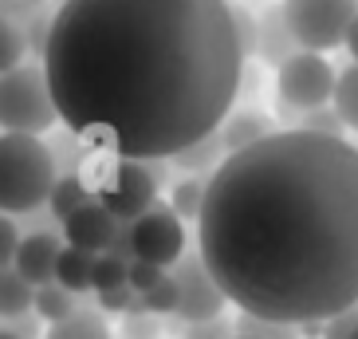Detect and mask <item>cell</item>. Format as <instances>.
<instances>
[{"label": "cell", "instance_id": "6da1fadb", "mask_svg": "<svg viewBox=\"0 0 358 339\" xmlns=\"http://www.w3.org/2000/svg\"><path fill=\"white\" fill-rule=\"evenodd\" d=\"M40 64L71 134L150 162L221 130L244 52L229 0H59Z\"/></svg>", "mask_w": 358, "mask_h": 339}, {"label": "cell", "instance_id": "7a4b0ae2", "mask_svg": "<svg viewBox=\"0 0 358 339\" xmlns=\"http://www.w3.org/2000/svg\"><path fill=\"white\" fill-rule=\"evenodd\" d=\"M197 253L229 304L280 324L358 304V146L275 130L205 181Z\"/></svg>", "mask_w": 358, "mask_h": 339}, {"label": "cell", "instance_id": "3957f363", "mask_svg": "<svg viewBox=\"0 0 358 339\" xmlns=\"http://www.w3.org/2000/svg\"><path fill=\"white\" fill-rule=\"evenodd\" d=\"M59 178L48 142L36 134H0V213H36Z\"/></svg>", "mask_w": 358, "mask_h": 339}, {"label": "cell", "instance_id": "277c9868", "mask_svg": "<svg viewBox=\"0 0 358 339\" xmlns=\"http://www.w3.org/2000/svg\"><path fill=\"white\" fill-rule=\"evenodd\" d=\"M59 123L43 64H20L0 75V130L4 134H48Z\"/></svg>", "mask_w": 358, "mask_h": 339}, {"label": "cell", "instance_id": "5b68a950", "mask_svg": "<svg viewBox=\"0 0 358 339\" xmlns=\"http://www.w3.org/2000/svg\"><path fill=\"white\" fill-rule=\"evenodd\" d=\"M162 181L154 178L150 162L134 158H106L99 166V186L95 198L115 213L118 221H138L150 205H158Z\"/></svg>", "mask_w": 358, "mask_h": 339}, {"label": "cell", "instance_id": "8992f818", "mask_svg": "<svg viewBox=\"0 0 358 339\" xmlns=\"http://www.w3.org/2000/svg\"><path fill=\"white\" fill-rule=\"evenodd\" d=\"M287 28L303 52H331L347 43V32L358 16V0H284Z\"/></svg>", "mask_w": 358, "mask_h": 339}, {"label": "cell", "instance_id": "52a82bcc", "mask_svg": "<svg viewBox=\"0 0 358 339\" xmlns=\"http://www.w3.org/2000/svg\"><path fill=\"white\" fill-rule=\"evenodd\" d=\"M338 75L319 52H295L284 67H275V99L295 106L299 115L331 106Z\"/></svg>", "mask_w": 358, "mask_h": 339}, {"label": "cell", "instance_id": "ba28073f", "mask_svg": "<svg viewBox=\"0 0 358 339\" xmlns=\"http://www.w3.org/2000/svg\"><path fill=\"white\" fill-rule=\"evenodd\" d=\"M130 244H134V261L173 268L185 256V221L169 209V202L150 205L138 221H130Z\"/></svg>", "mask_w": 358, "mask_h": 339}, {"label": "cell", "instance_id": "9c48e42d", "mask_svg": "<svg viewBox=\"0 0 358 339\" xmlns=\"http://www.w3.org/2000/svg\"><path fill=\"white\" fill-rule=\"evenodd\" d=\"M173 280H178V319L181 324H201V319H217L229 304V296L221 292V284L213 280V272L205 268L201 253H189L181 256L173 265Z\"/></svg>", "mask_w": 358, "mask_h": 339}, {"label": "cell", "instance_id": "30bf717a", "mask_svg": "<svg viewBox=\"0 0 358 339\" xmlns=\"http://www.w3.org/2000/svg\"><path fill=\"white\" fill-rule=\"evenodd\" d=\"M118 225L122 221H118L115 213L106 209L99 198H91L83 209H75L64 221V241L75 244V249H87V253H106L118 233Z\"/></svg>", "mask_w": 358, "mask_h": 339}, {"label": "cell", "instance_id": "8fae6325", "mask_svg": "<svg viewBox=\"0 0 358 339\" xmlns=\"http://www.w3.org/2000/svg\"><path fill=\"white\" fill-rule=\"evenodd\" d=\"M59 253H64V241L55 233H28V237H20V249H16L12 268H16L32 288H43V284L55 280Z\"/></svg>", "mask_w": 358, "mask_h": 339}, {"label": "cell", "instance_id": "7c38bea8", "mask_svg": "<svg viewBox=\"0 0 358 339\" xmlns=\"http://www.w3.org/2000/svg\"><path fill=\"white\" fill-rule=\"evenodd\" d=\"M295 52H303L295 32L287 28L284 4H272V8L260 12V32H256V60H264L268 67H284Z\"/></svg>", "mask_w": 358, "mask_h": 339}, {"label": "cell", "instance_id": "4fadbf2b", "mask_svg": "<svg viewBox=\"0 0 358 339\" xmlns=\"http://www.w3.org/2000/svg\"><path fill=\"white\" fill-rule=\"evenodd\" d=\"M268 134H275V123H272V115H264L256 106H232L229 118L221 123V142L229 154H236L244 146H256Z\"/></svg>", "mask_w": 358, "mask_h": 339}, {"label": "cell", "instance_id": "5bb4252c", "mask_svg": "<svg viewBox=\"0 0 358 339\" xmlns=\"http://www.w3.org/2000/svg\"><path fill=\"white\" fill-rule=\"evenodd\" d=\"M224 142H221V130L217 134H209V138H201V142H193V146H185V150H178L173 158H169V166L173 170H181V174H189V178H209L213 170L224 162Z\"/></svg>", "mask_w": 358, "mask_h": 339}, {"label": "cell", "instance_id": "9a60e30c", "mask_svg": "<svg viewBox=\"0 0 358 339\" xmlns=\"http://www.w3.org/2000/svg\"><path fill=\"white\" fill-rule=\"evenodd\" d=\"M91 198H95V190L87 186L83 174H59V178H55V186H52V198H48V209H52L55 221L64 225L67 217H71L75 209H83Z\"/></svg>", "mask_w": 358, "mask_h": 339}, {"label": "cell", "instance_id": "2e32d148", "mask_svg": "<svg viewBox=\"0 0 358 339\" xmlns=\"http://www.w3.org/2000/svg\"><path fill=\"white\" fill-rule=\"evenodd\" d=\"M95 256L99 253H87V249H75V244H64L59 253V265H55V284H64L67 292H87L91 288V276H95Z\"/></svg>", "mask_w": 358, "mask_h": 339}, {"label": "cell", "instance_id": "e0dca14e", "mask_svg": "<svg viewBox=\"0 0 358 339\" xmlns=\"http://www.w3.org/2000/svg\"><path fill=\"white\" fill-rule=\"evenodd\" d=\"M32 304H36V288L16 268H0V316L16 319L24 312H32Z\"/></svg>", "mask_w": 358, "mask_h": 339}, {"label": "cell", "instance_id": "ac0fdd59", "mask_svg": "<svg viewBox=\"0 0 358 339\" xmlns=\"http://www.w3.org/2000/svg\"><path fill=\"white\" fill-rule=\"evenodd\" d=\"M43 339H110V328H106V319L99 316V312L79 307V312H71L67 319L52 324Z\"/></svg>", "mask_w": 358, "mask_h": 339}, {"label": "cell", "instance_id": "d6986e66", "mask_svg": "<svg viewBox=\"0 0 358 339\" xmlns=\"http://www.w3.org/2000/svg\"><path fill=\"white\" fill-rule=\"evenodd\" d=\"M205 181L209 178H189V174H181L173 181V190H169V209L178 213L181 221H197L201 217V205H205Z\"/></svg>", "mask_w": 358, "mask_h": 339}, {"label": "cell", "instance_id": "ffe728a7", "mask_svg": "<svg viewBox=\"0 0 358 339\" xmlns=\"http://www.w3.org/2000/svg\"><path fill=\"white\" fill-rule=\"evenodd\" d=\"M32 312L40 319H48V324H59V319H67L71 312H79L75 307V292H67L64 284H43V288H36V304H32Z\"/></svg>", "mask_w": 358, "mask_h": 339}, {"label": "cell", "instance_id": "44dd1931", "mask_svg": "<svg viewBox=\"0 0 358 339\" xmlns=\"http://www.w3.org/2000/svg\"><path fill=\"white\" fill-rule=\"evenodd\" d=\"M331 106L338 111L343 127L358 134V64H350L347 71H338V83H335V99Z\"/></svg>", "mask_w": 358, "mask_h": 339}, {"label": "cell", "instance_id": "7402d4cb", "mask_svg": "<svg viewBox=\"0 0 358 339\" xmlns=\"http://www.w3.org/2000/svg\"><path fill=\"white\" fill-rule=\"evenodd\" d=\"M232 328H236V335H248V339H303L295 324H280V319H264V316H248V312H241Z\"/></svg>", "mask_w": 358, "mask_h": 339}, {"label": "cell", "instance_id": "603a6c76", "mask_svg": "<svg viewBox=\"0 0 358 339\" xmlns=\"http://www.w3.org/2000/svg\"><path fill=\"white\" fill-rule=\"evenodd\" d=\"M24 55H28L24 28L20 24H12L8 16H0V75H8L12 67H20Z\"/></svg>", "mask_w": 358, "mask_h": 339}, {"label": "cell", "instance_id": "cb8c5ba5", "mask_svg": "<svg viewBox=\"0 0 358 339\" xmlns=\"http://www.w3.org/2000/svg\"><path fill=\"white\" fill-rule=\"evenodd\" d=\"M122 284H130V265L118 261V256H110V253H99L91 288H95V292H110V288H122Z\"/></svg>", "mask_w": 358, "mask_h": 339}, {"label": "cell", "instance_id": "d4e9b609", "mask_svg": "<svg viewBox=\"0 0 358 339\" xmlns=\"http://www.w3.org/2000/svg\"><path fill=\"white\" fill-rule=\"evenodd\" d=\"M142 304L150 316H178V280L166 272L150 292H142Z\"/></svg>", "mask_w": 358, "mask_h": 339}, {"label": "cell", "instance_id": "484cf974", "mask_svg": "<svg viewBox=\"0 0 358 339\" xmlns=\"http://www.w3.org/2000/svg\"><path fill=\"white\" fill-rule=\"evenodd\" d=\"M299 130H311V134H327V138H343L347 127H343V118H338L335 106H319V111H307Z\"/></svg>", "mask_w": 358, "mask_h": 339}, {"label": "cell", "instance_id": "4316f807", "mask_svg": "<svg viewBox=\"0 0 358 339\" xmlns=\"http://www.w3.org/2000/svg\"><path fill=\"white\" fill-rule=\"evenodd\" d=\"M99 307L103 312H115V316H130V312H146L142 296H138L130 284L122 288H110V292H99Z\"/></svg>", "mask_w": 358, "mask_h": 339}, {"label": "cell", "instance_id": "83f0119b", "mask_svg": "<svg viewBox=\"0 0 358 339\" xmlns=\"http://www.w3.org/2000/svg\"><path fill=\"white\" fill-rule=\"evenodd\" d=\"M232 24H236V40H241L244 60H252L256 55V32H260V16H252V12L241 8V4H232Z\"/></svg>", "mask_w": 358, "mask_h": 339}, {"label": "cell", "instance_id": "f1b7e54d", "mask_svg": "<svg viewBox=\"0 0 358 339\" xmlns=\"http://www.w3.org/2000/svg\"><path fill=\"white\" fill-rule=\"evenodd\" d=\"M48 8H52L48 0H0V16H8V20L20 24V28H28V24H32L36 16H43Z\"/></svg>", "mask_w": 358, "mask_h": 339}, {"label": "cell", "instance_id": "f546056e", "mask_svg": "<svg viewBox=\"0 0 358 339\" xmlns=\"http://www.w3.org/2000/svg\"><path fill=\"white\" fill-rule=\"evenodd\" d=\"M122 339H162V324L150 312H130L122 316Z\"/></svg>", "mask_w": 358, "mask_h": 339}, {"label": "cell", "instance_id": "4dcf8cb0", "mask_svg": "<svg viewBox=\"0 0 358 339\" xmlns=\"http://www.w3.org/2000/svg\"><path fill=\"white\" fill-rule=\"evenodd\" d=\"M232 335H236V328H232L224 316L201 319V324H185V328H181V339H232Z\"/></svg>", "mask_w": 358, "mask_h": 339}, {"label": "cell", "instance_id": "1f68e13d", "mask_svg": "<svg viewBox=\"0 0 358 339\" xmlns=\"http://www.w3.org/2000/svg\"><path fill=\"white\" fill-rule=\"evenodd\" d=\"M355 331H358V304H350L338 316L323 319V339H355Z\"/></svg>", "mask_w": 358, "mask_h": 339}, {"label": "cell", "instance_id": "d6a6232c", "mask_svg": "<svg viewBox=\"0 0 358 339\" xmlns=\"http://www.w3.org/2000/svg\"><path fill=\"white\" fill-rule=\"evenodd\" d=\"M52 16H55V8H48L43 16H36L28 28H24V40H28V52L32 55H40L43 60V48H48V36H52Z\"/></svg>", "mask_w": 358, "mask_h": 339}, {"label": "cell", "instance_id": "836d02e7", "mask_svg": "<svg viewBox=\"0 0 358 339\" xmlns=\"http://www.w3.org/2000/svg\"><path fill=\"white\" fill-rule=\"evenodd\" d=\"M16 249H20V229H16L8 213H0V268H12Z\"/></svg>", "mask_w": 358, "mask_h": 339}, {"label": "cell", "instance_id": "e575fe53", "mask_svg": "<svg viewBox=\"0 0 358 339\" xmlns=\"http://www.w3.org/2000/svg\"><path fill=\"white\" fill-rule=\"evenodd\" d=\"M162 276H166V268L150 265V261H130V288H134L138 296H142V292H150Z\"/></svg>", "mask_w": 358, "mask_h": 339}, {"label": "cell", "instance_id": "d590c367", "mask_svg": "<svg viewBox=\"0 0 358 339\" xmlns=\"http://www.w3.org/2000/svg\"><path fill=\"white\" fill-rule=\"evenodd\" d=\"M36 319H40L36 312H24V316H16L8 324V331H16L20 339H36V331H40V328H36Z\"/></svg>", "mask_w": 358, "mask_h": 339}, {"label": "cell", "instance_id": "8d00e7d4", "mask_svg": "<svg viewBox=\"0 0 358 339\" xmlns=\"http://www.w3.org/2000/svg\"><path fill=\"white\" fill-rule=\"evenodd\" d=\"M350 55H355V64H358V16H355V24H350V32H347V43H343Z\"/></svg>", "mask_w": 358, "mask_h": 339}, {"label": "cell", "instance_id": "74e56055", "mask_svg": "<svg viewBox=\"0 0 358 339\" xmlns=\"http://www.w3.org/2000/svg\"><path fill=\"white\" fill-rule=\"evenodd\" d=\"M0 339H20L16 331H8V328H0Z\"/></svg>", "mask_w": 358, "mask_h": 339}, {"label": "cell", "instance_id": "f35d334b", "mask_svg": "<svg viewBox=\"0 0 358 339\" xmlns=\"http://www.w3.org/2000/svg\"><path fill=\"white\" fill-rule=\"evenodd\" d=\"M232 339H248V335H232Z\"/></svg>", "mask_w": 358, "mask_h": 339}, {"label": "cell", "instance_id": "ab89813d", "mask_svg": "<svg viewBox=\"0 0 358 339\" xmlns=\"http://www.w3.org/2000/svg\"><path fill=\"white\" fill-rule=\"evenodd\" d=\"M355 339H358V331H355Z\"/></svg>", "mask_w": 358, "mask_h": 339}]
</instances>
